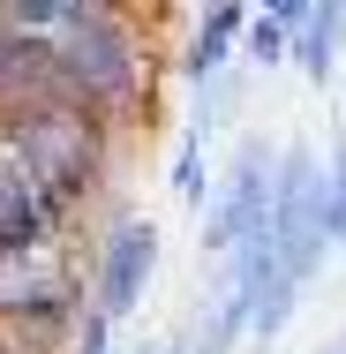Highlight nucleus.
Returning a JSON list of instances; mask_svg holds the SVG:
<instances>
[{"instance_id":"f257e3e1","label":"nucleus","mask_w":346,"mask_h":354,"mask_svg":"<svg viewBox=\"0 0 346 354\" xmlns=\"http://www.w3.org/2000/svg\"><path fill=\"white\" fill-rule=\"evenodd\" d=\"M38 75L75 98V106H90L98 121H113V129H128L143 106H151V83H158V61H151V38H143V23L121 8V0H90V8H75L68 23L46 38V46H23Z\"/></svg>"},{"instance_id":"f03ea898","label":"nucleus","mask_w":346,"mask_h":354,"mask_svg":"<svg viewBox=\"0 0 346 354\" xmlns=\"http://www.w3.org/2000/svg\"><path fill=\"white\" fill-rule=\"evenodd\" d=\"M83 317V257L75 226H46L15 249H0V324L23 332H68Z\"/></svg>"},{"instance_id":"7ed1b4c3","label":"nucleus","mask_w":346,"mask_h":354,"mask_svg":"<svg viewBox=\"0 0 346 354\" xmlns=\"http://www.w3.org/2000/svg\"><path fill=\"white\" fill-rule=\"evenodd\" d=\"M151 272H158V226L136 218V212L106 218V234H98L90 257H83V301H90V317H106V324L136 317Z\"/></svg>"},{"instance_id":"20e7f679","label":"nucleus","mask_w":346,"mask_h":354,"mask_svg":"<svg viewBox=\"0 0 346 354\" xmlns=\"http://www.w3.org/2000/svg\"><path fill=\"white\" fill-rule=\"evenodd\" d=\"M271 174H278V143H264V136L233 143V158L211 181V204H204V249L211 257H226L241 234H256L271 218Z\"/></svg>"},{"instance_id":"39448f33","label":"nucleus","mask_w":346,"mask_h":354,"mask_svg":"<svg viewBox=\"0 0 346 354\" xmlns=\"http://www.w3.org/2000/svg\"><path fill=\"white\" fill-rule=\"evenodd\" d=\"M46 226H75V218L46 196V181L23 158V143L8 136V121H0V249H15V241H30Z\"/></svg>"},{"instance_id":"423d86ee","label":"nucleus","mask_w":346,"mask_h":354,"mask_svg":"<svg viewBox=\"0 0 346 354\" xmlns=\"http://www.w3.org/2000/svg\"><path fill=\"white\" fill-rule=\"evenodd\" d=\"M241 23H249V0H204V15H196V30H189V46H181V75H189V83H211L218 68H233Z\"/></svg>"},{"instance_id":"0eeeda50","label":"nucleus","mask_w":346,"mask_h":354,"mask_svg":"<svg viewBox=\"0 0 346 354\" xmlns=\"http://www.w3.org/2000/svg\"><path fill=\"white\" fill-rule=\"evenodd\" d=\"M339 53H346V0H309V15L294 23V68L324 91L339 75Z\"/></svg>"},{"instance_id":"6e6552de","label":"nucleus","mask_w":346,"mask_h":354,"mask_svg":"<svg viewBox=\"0 0 346 354\" xmlns=\"http://www.w3.org/2000/svg\"><path fill=\"white\" fill-rule=\"evenodd\" d=\"M204 121H189V129H181V143H173V196H181V204H189V212H204L211 204V166H204Z\"/></svg>"},{"instance_id":"1a4fd4ad","label":"nucleus","mask_w":346,"mask_h":354,"mask_svg":"<svg viewBox=\"0 0 346 354\" xmlns=\"http://www.w3.org/2000/svg\"><path fill=\"white\" fill-rule=\"evenodd\" d=\"M241 61H249V68H264V75H271L278 61H294V30H286V23H271V15H256V8H249V23H241Z\"/></svg>"},{"instance_id":"9d476101","label":"nucleus","mask_w":346,"mask_h":354,"mask_svg":"<svg viewBox=\"0 0 346 354\" xmlns=\"http://www.w3.org/2000/svg\"><path fill=\"white\" fill-rule=\"evenodd\" d=\"M316 212H324V241L346 249V151H331V166L316 158Z\"/></svg>"},{"instance_id":"9b49d317","label":"nucleus","mask_w":346,"mask_h":354,"mask_svg":"<svg viewBox=\"0 0 346 354\" xmlns=\"http://www.w3.org/2000/svg\"><path fill=\"white\" fill-rule=\"evenodd\" d=\"M249 8H256V15H271V23H286V30L309 15V0H249Z\"/></svg>"},{"instance_id":"f8f14e48","label":"nucleus","mask_w":346,"mask_h":354,"mask_svg":"<svg viewBox=\"0 0 346 354\" xmlns=\"http://www.w3.org/2000/svg\"><path fill=\"white\" fill-rule=\"evenodd\" d=\"M0 354H8V339H0Z\"/></svg>"},{"instance_id":"ddd939ff","label":"nucleus","mask_w":346,"mask_h":354,"mask_svg":"<svg viewBox=\"0 0 346 354\" xmlns=\"http://www.w3.org/2000/svg\"><path fill=\"white\" fill-rule=\"evenodd\" d=\"M339 91H346V75H339Z\"/></svg>"},{"instance_id":"4468645a","label":"nucleus","mask_w":346,"mask_h":354,"mask_svg":"<svg viewBox=\"0 0 346 354\" xmlns=\"http://www.w3.org/2000/svg\"><path fill=\"white\" fill-rule=\"evenodd\" d=\"M106 354H113V347H106Z\"/></svg>"},{"instance_id":"2eb2a0df","label":"nucleus","mask_w":346,"mask_h":354,"mask_svg":"<svg viewBox=\"0 0 346 354\" xmlns=\"http://www.w3.org/2000/svg\"><path fill=\"white\" fill-rule=\"evenodd\" d=\"M339 354H346V347H339Z\"/></svg>"}]
</instances>
